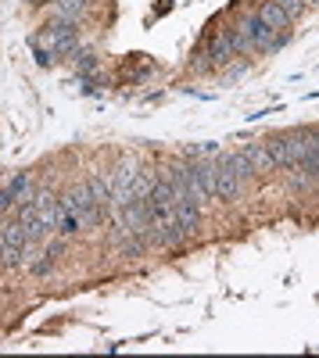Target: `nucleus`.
I'll return each instance as SVG.
<instances>
[{
  "instance_id": "22",
  "label": "nucleus",
  "mask_w": 319,
  "mask_h": 358,
  "mask_svg": "<svg viewBox=\"0 0 319 358\" xmlns=\"http://www.w3.org/2000/svg\"><path fill=\"white\" fill-rule=\"evenodd\" d=\"M143 255V241H140V236H133V241L122 248V258H140Z\"/></svg>"
},
{
  "instance_id": "7",
  "label": "nucleus",
  "mask_w": 319,
  "mask_h": 358,
  "mask_svg": "<svg viewBox=\"0 0 319 358\" xmlns=\"http://www.w3.org/2000/svg\"><path fill=\"white\" fill-rule=\"evenodd\" d=\"M283 143H287V155H291V165H302L309 155H312V143L305 136V129H295V133H283Z\"/></svg>"
},
{
  "instance_id": "18",
  "label": "nucleus",
  "mask_w": 319,
  "mask_h": 358,
  "mask_svg": "<svg viewBox=\"0 0 319 358\" xmlns=\"http://www.w3.org/2000/svg\"><path fill=\"white\" fill-rule=\"evenodd\" d=\"M229 40H234V54H248V50H251V36H248L244 22H241L237 29H229Z\"/></svg>"
},
{
  "instance_id": "25",
  "label": "nucleus",
  "mask_w": 319,
  "mask_h": 358,
  "mask_svg": "<svg viewBox=\"0 0 319 358\" xmlns=\"http://www.w3.org/2000/svg\"><path fill=\"white\" fill-rule=\"evenodd\" d=\"M305 136H309V143H312V151L319 155V129H305Z\"/></svg>"
},
{
  "instance_id": "8",
  "label": "nucleus",
  "mask_w": 319,
  "mask_h": 358,
  "mask_svg": "<svg viewBox=\"0 0 319 358\" xmlns=\"http://www.w3.org/2000/svg\"><path fill=\"white\" fill-rule=\"evenodd\" d=\"M229 57H234V40H229V29H222V33H215L208 40V62L212 65H226Z\"/></svg>"
},
{
  "instance_id": "17",
  "label": "nucleus",
  "mask_w": 319,
  "mask_h": 358,
  "mask_svg": "<svg viewBox=\"0 0 319 358\" xmlns=\"http://www.w3.org/2000/svg\"><path fill=\"white\" fill-rule=\"evenodd\" d=\"M158 183V179L151 176V172H136V183H133V197H140V201H148V194H151V187Z\"/></svg>"
},
{
  "instance_id": "3",
  "label": "nucleus",
  "mask_w": 319,
  "mask_h": 358,
  "mask_svg": "<svg viewBox=\"0 0 319 358\" xmlns=\"http://www.w3.org/2000/svg\"><path fill=\"white\" fill-rule=\"evenodd\" d=\"M244 29H248V36H251V50L269 54V50H280V47L287 43V36H276L258 15H248V18H244Z\"/></svg>"
},
{
  "instance_id": "23",
  "label": "nucleus",
  "mask_w": 319,
  "mask_h": 358,
  "mask_svg": "<svg viewBox=\"0 0 319 358\" xmlns=\"http://www.w3.org/2000/svg\"><path fill=\"white\" fill-rule=\"evenodd\" d=\"M36 65H43V69H50V65H54V50H50V47H47V50H43V47H36Z\"/></svg>"
},
{
  "instance_id": "16",
  "label": "nucleus",
  "mask_w": 319,
  "mask_h": 358,
  "mask_svg": "<svg viewBox=\"0 0 319 358\" xmlns=\"http://www.w3.org/2000/svg\"><path fill=\"white\" fill-rule=\"evenodd\" d=\"M86 11H90V4H86V0H57V18L76 22V18H83Z\"/></svg>"
},
{
  "instance_id": "24",
  "label": "nucleus",
  "mask_w": 319,
  "mask_h": 358,
  "mask_svg": "<svg viewBox=\"0 0 319 358\" xmlns=\"http://www.w3.org/2000/svg\"><path fill=\"white\" fill-rule=\"evenodd\" d=\"M215 151H219L215 143H194V147H190V155H201V158H205V155H215Z\"/></svg>"
},
{
  "instance_id": "6",
  "label": "nucleus",
  "mask_w": 319,
  "mask_h": 358,
  "mask_svg": "<svg viewBox=\"0 0 319 358\" xmlns=\"http://www.w3.org/2000/svg\"><path fill=\"white\" fill-rule=\"evenodd\" d=\"M4 194H8V201L11 204H25V201H33V179H29V172H15L11 179H8V187H4Z\"/></svg>"
},
{
  "instance_id": "9",
  "label": "nucleus",
  "mask_w": 319,
  "mask_h": 358,
  "mask_svg": "<svg viewBox=\"0 0 319 358\" xmlns=\"http://www.w3.org/2000/svg\"><path fill=\"white\" fill-rule=\"evenodd\" d=\"M197 222H201V208L190 204V201H176V226L183 236H194L197 233Z\"/></svg>"
},
{
  "instance_id": "15",
  "label": "nucleus",
  "mask_w": 319,
  "mask_h": 358,
  "mask_svg": "<svg viewBox=\"0 0 319 358\" xmlns=\"http://www.w3.org/2000/svg\"><path fill=\"white\" fill-rule=\"evenodd\" d=\"M222 165H226L229 172H234L237 179H251V176H255V169H251V162H248V155H244V151H241V155H226V158H222Z\"/></svg>"
},
{
  "instance_id": "11",
  "label": "nucleus",
  "mask_w": 319,
  "mask_h": 358,
  "mask_svg": "<svg viewBox=\"0 0 319 358\" xmlns=\"http://www.w3.org/2000/svg\"><path fill=\"white\" fill-rule=\"evenodd\" d=\"M86 187H90V197H94V204H97L101 212H104V208L111 204V176H94Z\"/></svg>"
},
{
  "instance_id": "26",
  "label": "nucleus",
  "mask_w": 319,
  "mask_h": 358,
  "mask_svg": "<svg viewBox=\"0 0 319 358\" xmlns=\"http://www.w3.org/2000/svg\"><path fill=\"white\" fill-rule=\"evenodd\" d=\"M33 4H43V0H33ZM54 4H57V0H54Z\"/></svg>"
},
{
  "instance_id": "2",
  "label": "nucleus",
  "mask_w": 319,
  "mask_h": 358,
  "mask_svg": "<svg viewBox=\"0 0 319 358\" xmlns=\"http://www.w3.org/2000/svg\"><path fill=\"white\" fill-rule=\"evenodd\" d=\"M43 40L54 54H76V22L69 18H54L47 29H43Z\"/></svg>"
},
{
  "instance_id": "5",
  "label": "nucleus",
  "mask_w": 319,
  "mask_h": 358,
  "mask_svg": "<svg viewBox=\"0 0 319 358\" xmlns=\"http://www.w3.org/2000/svg\"><path fill=\"white\" fill-rule=\"evenodd\" d=\"M244 190V179H237L222 162H215V201H237Z\"/></svg>"
},
{
  "instance_id": "19",
  "label": "nucleus",
  "mask_w": 319,
  "mask_h": 358,
  "mask_svg": "<svg viewBox=\"0 0 319 358\" xmlns=\"http://www.w3.org/2000/svg\"><path fill=\"white\" fill-rule=\"evenodd\" d=\"M76 69H79V76H94V72H97V54L79 50V54H76Z\"/></svg>"
},
{
  "instance_id": "21",
  "label": "nucleus",
  "mask_w": 319,
  "mask_h": 358,
  "mask_svg": "<svg viewBox=\"0 0 319 358\" xmlns=\"http://www.w3.org/2000/svg\"><path fill=\"white\" fill-rule=\"evenodd\" d=\"M280 8L287 11V18H302V11H305V0H280Z\"/></svg>"
},
{
  "instance_id": "4",
  "label": "nucleus",
  "mask_w": 319,
  "mask_h": 358,
  "mask_svg": "<svg viewBox=\"0 0 319 358\" xmlns=\"http://www.w3.org/2000/svg\"><path fill=\"white\" fill-rule=\"evenodd\" d=\"M33 204H36L40 222L54 233V229H57V219H62V201H57L50 190H36V194H33Z\"/></svg>"
},
{
  "instance_id": "1",
  "label": "nucleus",
  "mask_w": 319,
  "mask_h": 358,
  "mask_svg": "<svg viewBox=\"0 0 319 358\" xmlns=\"http://www.w3.org/2000/svg\"><path fill=\"white\" fill-rule=\"evenodd\" d=\"M25 244H29V236H25V226L18 219L8 222V226H0V265H4V268H18Z\"/></svg>"
},
{
  "instance_id": "12",
  "label": "nucleus",
  "mask_w": 319,
  "mask_h": 358,
  "mask_svg": "<svg viewBox=\"0 0 319 358\" xmlns=\"http://www.w3.org/2000/svg\"><path fill=\"white\" fill-rule=\"evenodd\" d=\"M244 155H248V162H251L255 176L273 169V158H269V151H266V143H248V151H244Z\"/></svg>"
},
{
  "instance_id": "13",
  "label": "nucleus",
  "mask_w": 319,
  "mask_h": 358,
  "mask_svg": "<svg viewBox=\"0 0 319 358\" xmlns=\"http://www.w3.org/2000/svg\"><path fill=\"white\" fill-rule=\"evenodd\" d=\"M194 176H197L201 190L215 201V165H212V162H197V165H194Z\"/></svg>"
},
{
  "instance_id": "14",
  "label": "nucleus",
  "mask_w": 319,
  "mask_h": 358,
  "mask_svg": "<svg viewBox=\"0 0 319 358\" xmlns=\"http://www.w3.org/2000/svg\"><path fill=\"white\" fill-rule=\"evenodd\" d=\"M266 151H269L273 165H280V169H291V155H287V143H283V133H280V136H269V140H266Z\"/></svg>"
},
{
  "instance_id": "20",
  "label": "nucleus",
  "mask_w": 319,
  "mask_h": 358,
  "mask_svg": "<svg viewBox=\"0 0 319 358\" xmlns=\"http://www.w3.org/2000/svg\"><path fill=\"white\" fill-rule=\"evenodd\" d=\"M79 226H83V219H79V215H72V212H62V219H57V229H62L65 236H72Z\"/></svg>"
},
{
  "instance_id": "10",
  "label": "nucleus",
  "mask_w": 319,
  "mask_h": 358,
  "mask_svg": "<svg viewBox=\"0 0 319 358\" xmlns=\"http://www.w3.org/2000/svg\"><path fill=\"white\" fill-rule=\"evenodd\" d=\"M258 18H262L269 29H273V33H276V29H287V25H291V18H287V11L280 8V0H266V4L262 8H258Z\"/></svg>"
}]
</instances>
